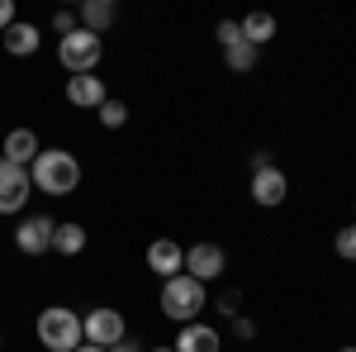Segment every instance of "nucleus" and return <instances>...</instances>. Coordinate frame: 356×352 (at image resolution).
<instances>
[{
	"mask_svg": "<svg viewBox=\"0 0 356 352\" xmlns=\"http://www.w3.org/2000/svg\"><path fill=\"white\" fill-rule=\"evenodd\" d=\"M29 181L43 195H72V190L81 186V162L67 148H43L33 158V167H29Z\"/></svg>",
	"mask_w": 356,
	"mask_h": 352,
	"instance_id": "nucleus-1",
	"label": "nucleus"
},
{
	"mask_svg": "<svg viewBox=\"0 0 356 352\" xmlns=\"http://www.w3.org/2000/svg\"><path fill=\"white\" fill-rule=\"evenodd\" d=\"M204 305H209L204 281H195V276H186V271L171 276V281H162V314H166V319H176V324H195Z\"/></svg>",
	"mask_w": 356,
	"mask_h": 352,
	"instance_id": "nucleus-2",
	"label": "nucleus"
},
{
	"mask_svg": "<svg viewBox=\"0 0 356 352\" xmlns=\"http://www.w3.org/2000/svg\"><path fill=\"white\" fill-rule=\"evenodd\" d=\"M38 343H43L48 352H76L86 343L81 314L67 309V305H48V309L38 314Z\"/></svg>",
	"mask_w": 356,
	"mask_h": 352,
	"instance_id": "nucleus-3",
	"label": "nucleus"
},
{
	"mask_svg": "<svg viewBox=\"0 0 356 352\" xmlns=\"http://www.w3.org/2000/svg\"><path fill=\"white\" fill-rule=\"evenodd\" d=\"M100 57H105V43H100V33H90V29H76V33L57 38V62H62L72 77H90V72L100 67Z\"/></svg>",
	"mask_w": 356,
	"mask_h": 352,
	"instance_id": "nucleus-4",
	"label": "nucleus"
},
{
	"mask_svg": "<svg viewBox=\"0 0 356 352\" xmlns=\"http://www.w3.org/2000/svg\"><path fill=\"white\" fill-rule=\"evenodd\" d=\"M81 333H86V343H90V348H105V352H110L119 338H129V324H124V314H119V309L100 305V309L81 314Z\"/></svg>",
	"mask_w": 356,
	"mask_h": 352,
	"instance_id": "nucleus-5",
	"label": "nucleus"
},
{
	"mask_svg": "<svg viewBox=\"0 0 356 352\" xmlns=\"http://www.w3.org/2000/svg\"><path fill=\"white\" fill-rule=\"evenodd\" d=\"M29 190H33L29 167H15V162L0 158V215H19L29 205Z\"/></svg>",
	"mask_w": 356,
	"mask_h": 352,
	"instance_id": "nucleus-6",
	"label": "nucleus"
},
{
	"mask_svg": "<svg viewBox=\"0 0 356 352\" xmlns=\"http://www.w3.org/2000/svg\"><path fill=\"white\" fill-rule=\"evenodd\" d=\"M53 234H57V219H48V215L24 219V224L15 229V247L29 252V257H43V252H53Z\"/></svg>",
	"mask_w": 356,
	"mask_h": 352,
	"instance_id": "nucleus-7",
	"label": "nucleus"
},
{
	"mask_svg": "<svg viewBox=\"0 0 356 352\" xmlns=\"http://www.w3.org/2000/svg\"><path fill=\"white\" fill-rule=\"evenodd\" d=\"M147 267H152V276H162V281L181 276V271H186V247L176 243V238H157V243H147Z\"/></svg>",
	"mask_w": 356,
	"mask_h": 352,
	"instance_id": "nucleus-8",
	"label": "nucleus"
},
{
	"mask_svg": "<svg viewBox=\"0 0 356 352\" xmlns=\"http://www.w3.org/2000/svg\"><path fill=\"white\" fill-rule=\"evenodd\" d=\"M223 267H228V257L219 243H195L186 252V276H195V281H214Z\"/></svg>",
	"mask_w": 356,
	"mask_h": 352,
	"instance_id": "nucleus-9",
	"label": "nucleus"
},
{
	"mask_svg": "<svg viewBox=\"0 0 356 352\" xmlns=\"http://www.w3.org/2000/svg\"><path fill=\"white\" fill-rule=\"evenodd\" d=\"M285 195H290V181H285V171H280V167L252 171V200H257L261 210H275Z\"/></svg>",
	"mask_w": 356,
	"mask_h": 352,
	"instance_id": "nucleus-10",
	"label": "nucleus"
},
{
	"mask_svg": "<svg viewBox=\"0 0 356 352\" xmlns=\"http://www.w3.org/2000/svg\"><path fill=\"white\" fill-rule=\"evenodd\" d=\"M223 348V338H219V328L214 324H181V333H176V348L171 352H219Z\"/></svg>",
	"mask_w": 356,
	"mask_h": 352,
	"instance_id": "nucleus-11",
	"label": "nucleus"
},
{
	"mask_svg": "<svg viewBox=\"0 0 356 352\" xmlns=\"http://www.w3.org/2000/svg\"><path fill=\"white\" fill-rule=\"evenodd\" d=\"M67 100L76 109H100L110 95H105V82H100V77H72V82H67Z\"/></svg>",
	"mask_w": 356,
	"mask_h": 352,
	"instance_id": "nucleus-12",
	"label": "nucleus"
},
{
	"mask_svg": "<svg viewBox=\"0 0 356 352\" xmlns=\"http://www.w3.org/2000/svg\"><path fill=\"white\" fill-rule=\"evenodd\" d=\"M38 153H43V148H38V134H33V129H10V138H5V162L33 167Z\"/></svg>",
	"mask_w": 356,
	"mask_h": 352,
	"instance_id": "nucleus-13",
	"label": "nucleus"
},
{
	"mask_svg": "<svg viewBox=\"0 0 356 352\" xmlns=\"http://www.w3.org/2000/svg\"><path fill=\"white\" fill-rule=\"evenodd\" d=\"M114 20H119V5H114V0H81V29L105 33Z\"/></svg>",
	"mask_w": 356,
	"mask_h": 352,
	"instance_id": "nucleus-14",
	"label": "nucleus"
},
{
	"mask_svg": "<svg viewBox=\"0 0 356 352\" xmlns=\"http://www.w3.org/2000/svg\"><path fill=\"white\" fill-rule=\"evenodd\" d=\"M5 38V53H15V57H29V53H38V29L24 24V20H15V24L0 33Z\"/></svg>",
	"mask_w": 356,
	"mask_h": 352,
	"instance_id": "nucleus-15",
	"label": "nucleus"
},
{
	"mask_svg": "<svg viewBox=\"0 0 356 352\" xmlns=\"http://www.w3.org/2000/svg\"><path fill=\"white\" fill-rule=\"evenodd\" d=\"M238 24H243V43H252V48H261V43L275 38V20L266 15V10H252V15L238 20Z\"/></svg>",
	"mask_w": 356,
	"mask_h": 352,
	"instance_id": "nucleus-16",
	"label": "nucleus"
},
{
	"mask_svg": "<svg viewBox=\"0 0 356 352\" xmlns=\"http://www.w3.org/2000/svg\"><path fill=\"white\" fill-rule=\"evenodd\" d=\"M53 252H62V257H76V252H86V229L76 224V219H72V224H57Z\"/></svg>",
	"mask_w": 356,
	"mask_h": 352,
	"instance_id": "nucleus-17",
	"label": "nucleus"
},
{
	"mask_svg": "<svg viewBox=\"0 0 356 352\" xmlns=\"http://www.w3.org/2000/svg\"><path fill=\"white\" fill-rule=\"evenodd\" d=\"M223 62H228L233 72H252V67H257V48H252V43H233V48H223Z\"/></svg>",
	"mask_w": 356,
	"mask_h": 352,
	"instance_id": "nucleus-18",
	"label": "nucleus"
},
{
	"mask_svg": "<svg viewBox=\"0 0 356 352\" xmlns=\"http://www.w3.org/2000/svg\"><path fill=\"white\" fill-rule=\"evenodd\" d=\"M100 124H105V129H124V124H129V105H124V100H105V105H100Z\"/></svg>",
	"mask_w": 356,
	"mask_h": 352,
	"instance_id": "nucleus-19",
	"label": "nucleus"
},
{
	"mask_svg": "<svg viewBox=\"0 0 356 352\" xmlns=\"http://www.w3.org/2000/svg\"><path fill=\"white\" fill-rule=\"evenodd\" d=\"M332 247H337V257H347V262H356V224H347V229H337V238H332Z\"/></svg>",
	"mask_w": 356,
	"mask_h": 352,
	"instance_id": "nucleus-20",
	"label": "nucleus"
},
{
	"mask_svg": "<svg viewBox=\"0 0 356 352\" xmlns=\"http://www.w3.org/2000/svg\"><path fill=\"white\" fill-rule=\"evenodd\" d=\"M219 43H223V48L243 43V24H238V20H223V24H219Z\"/></svg>",
	"mask_w": 356,
	"mask_h": 352,
	"instance_id": "nucleus-21",
	"label": "nucleus"
},
{
	"mask_svg": "<svg viewBox=\"0 0 356 352\" xmlns=\"http://www.w3.org/2000/svg\"><path fill=\"white\" fill-rule=\"evenodd\" d=\"M53 29L62 33V38H67V33H76L81 24H76V15H72V10H57V15H53Z\"/></svg>",
	"mask_w": 356,
	"mask_h": 352,
	"instance_id": "nucleus-22",
	"label": "nucleus"
},
{
	"mask_svg": "<svg viewBox=\"0 0 356 352\" xmlns=\"http://www.w3.org/2000/svg\"><path fill=\"white\" fill-rule=\"evenodd\" d=\"M15 24V0H0V33Z\"/></svg>",
	"mask_w": 356,
	"mask_h": 352,
	"instance_id": "nucleus-23",
	"label": "nucleus"
},
{
	"mask_svg": "<svg viewBox=\"0 0 356 352\" xmlns=\"http://www.w3.org/2000/svg\"><path fill=\"white\" fill-rule=\"evenodd\" d=\"M219 309H223V314H228V319H233V314H238V291H228V296L219 300Z\"/></svg>",
	"mask_w": 356,
	"mask_h": 352,
	"instance_id": "nucleus-24",
	"label": "nucleus"
},
{
	"mask_svg": "<svg viewBox=\"0 0 356 352\" xmlns=\"http://www.w3.org/2000/svg\"><path fill=\"white\" fill-rule=\"evenodd\" d=\"M233 333H238V338H252L257 328H252V319H233Z\"/></svg>",
	"mask_w": 356,
	"mask_h": 352,
	"instance_id": "nucleus-25",
	"label": "nucleus"
},
{
	"mask_svg": "<svg viewBox=\"0 0 356 352\" xmlns=\"http://www.w3.org/2000/svg\"><path fill=\"white\" fill-rule=\"evenodd\" d=\"M271 167V153H252V171H266Z\"/></svg>",
	"mask_w": 356,
	"mask_h": 352,
	"instance_id": "nucleus-26",
	"label": "nucleus"
},
{
	"mask_svg": "<svg viewBox=\"0 0 356 352\" xmlns=\"http://www.w3.org/2000/svg\"><path fill=\"white\" fill-rule=\"evenodd\" d=\"M110 352H143V348H138L134 338H119V343H114V348H110Z\"/></svg>",
	"mask_w": 356,
	"mask_h": 352,
	"instance_id": "nucleus-27",
	"label": "nucleus"
},
{
	"mask_svg": "<svg viewBox=\"0 0 356 352\" xmlns=\"http://www.w3.org/2000/svg\"><path fill=\"white\" fill-rule=\"evenodd\" d=\"M76 352H105V348H90V343H81V348H76Z\"/></svg>",
	"mask_w": 356,
	"mask_h": 352,
	"instance_id": "nucleus-28",
	"label": "nucleus"
},
{
	"mask_svg": "<svg viewBox=\"0 0 356 352\" xmlns=\"http://www.w3.org/2000/svg\"><path fill=\"white\" fill-rule=\"evenodd\" d=\"M147 352H171V348H147Z\"/></svg>",
	"mask_w": 356,
	"mask_h": 352,
	"instance_id": "nucleus-29",
	"label": "nucleus"
},
{
	"mask_svg": "<svg viewBox=\"0 0 356 352\" xmlns=\"http://www.w3.org/2000/svg\"><path fill=\"white\" fill-rule=\"evenodd\" d=\"M337 352H356V348H337Z\"/></svg>",
	"mask_w": 356,
	"mask_h": 352,
	"instance_id": "nucleus-30",
	"label": "nucleus"
},
{
	"mask_svg": "<svg viewBox=\"0 0 356 352\" xmlns=\"http://www.w3.org/2000/svg\"><path fill=\"white\" fill-rule=\"evenodd\" d=\"M0 343H5V338H0Z\"/></svg>",
	"mask_w": 356,
	"mask_h": 352,
	"instance_id": "nucleus-31",
	"label": "nucleus"
}]
</instances>
